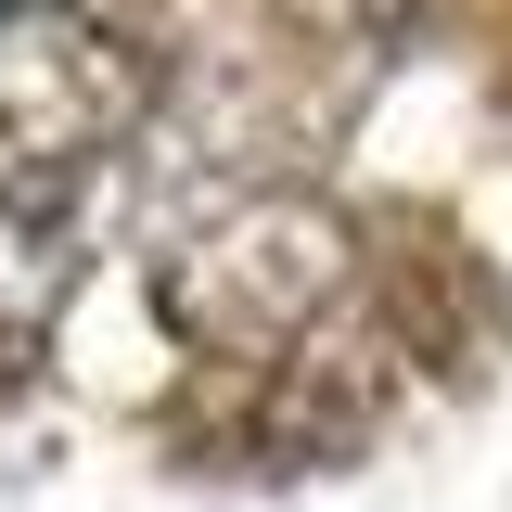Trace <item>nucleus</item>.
I'll return each mask as SVG.
<instances>
[{"instance_id": "f257e3e1", "label": "nucleus", "mask_w": 512, "mask_h": 512, "mask_svg": "<svg viewBox=\"0 0 512 512\" xmlns=\"http://www.w3.org/2000/svg\"><path fill=\"white\" fill-rule=\"evenodd\" d=\"M359 282V231L320 192H231L205 205L180 244L154 256V308L167 333H192L205 359H282Z\"/></svg>"}, {"instance_id": "f03ea898", "label": "nucleus", "mask_w": 512, "mask_h": 512, "mask_svg": "<svg viewBox=\"0 0 512 512\" xmlns=\"http://www.w3.org/2000/svg\"><path fill=\"white\" fill-rule=\"evenodd\" d=\"M141 52L90 39L64 0H26L0 13V205L26 218H64V192L103 167V141L141 128Z\"/></svg>"}, {"instance_id": "7ed1b4c3", "label": "nucleus", "mask_w": 512, "mask_h": 512, "mask_svg": "<svg viewBox=\"0 0 512 512\" xmlns=\"http://www.w3.org/2000/svg\"><path fill=\"white\" fill-rule=\"evenodd\" d=\"M64 282H77V256L52 244V218L0 205V333H39V320L64 308Z\"/></svg>"}, {"instance_id": "20e7f679", "label": "nucleus", "mask_w": 512, "mask_h": 512, "mask_svg": "<svg viewBox=\"0 0 512 512\" xmlns=\"http://www.w3.org/2000/svg\"><path fill=\"white\" fill-rule=\"evenodd\" d=\"M295 39H397L410 26V0H269Z\"/></svg>"}]
</instances>
